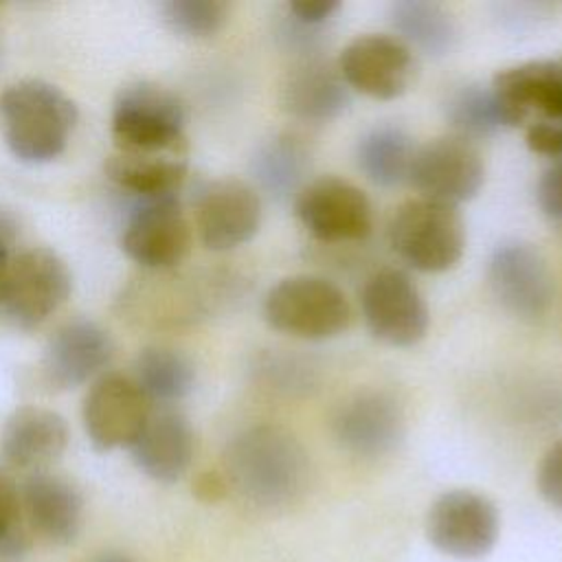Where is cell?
<instances>
[{"mask_svg": "<svg viewBox=\"0 0 562 562\" xmlns=\"http://www.w3.org/2000/svg\"><path fill=\"white\" fill-rule=\"evenodd\" d=\"M224 479L250 505L281 509L305 494L310 459L292 432L259 424L228 441L224 450Z\"/></svg>", "mask_w": 562, "mask_h": 562, "instance_id": "obj_1", "label": "cell"}, {"mask_svg": "<svg viewBox=\"0 0 562 562\" xmlns=\"http://www.w3.org/2000/svg\"><path fill=\"white\" fill-rule=\"evenodd\" d=\"M77 125L75 101L44 79H20L0 92V132L9 151L31 165L57 158Z\"/></svg>", "mask_w": 562, "mask_h": 562, "instance_id": "obj_2", "label": "cell"}, {"mask_svg": "<svg viewBox=\"0 0 562 562\" xmlns=\"http://www.w3.org/2000/svg\"><path fill=\"white\" fill-rule=\"evenodd\" d=\"M263 318L281 334L325 340L349 327L351 305L336 283L316 274H292L268 290Z\"/></svg>", "mask_w": 562, "mask_h": 562, "instance_id": "obj_3", "label": "cell"}, {"mask_svg": "<svg viewBox=\"0 0 562 562\" xmlns=\"http://www.w3.org/2000/svg\"><path fill=\"white\" fill-rule=\"evenodd\" d=\"M389 241L411 268L446 272L463 255L465 224L457 206L415 198L395 209L389 222Z\"/></svg>", "mask_w": 562, "mask_h": 562, "instance_id": "obj_4", "label": "cell"}, {"mask_svg": "<svg viewBox=\"0 0 562 562\" xmlns=\"http://www.w3.org/2000/svg\"><path fill=\"white\" fill-rule=\"evenodd\" d=\"M72 277L66 261L46 246L18 250L2 281L0 312L20 329H35L70 296Z\"/></svg>", "mask_w": 562, "mask_h": 562, "instance_id": "obj_5", "label": "cell"}, {"mask_svg": "<svg viewBox=\"0 0 562 562\" xmlns=\"http://www.w3.org/2000/svg\"><path fill=\"white\" fill-rule=\"evenodd\" d=\"M184 105L169 88L154 81L127 83L112 105L114 149H156L184 143Z\"/></svg>", "mask_w": 562, "mask_h": 562, "instance_id": "obj_6", "label": "cell"}, {"mask_svg": "<svg viewBox=\"0 0 562 562\" xmlns=\"http://www.w3.org/2000/svg\"><path fill=\"white\" fill-rule=\"evenodd\" d=\"M501 533L496 505L472 490H448L435 498L426 514V538L454 560L485 558Z\"/></svg>", "mask_w": 562, "mask_h": 562, "instance_id": "obj_7", "label": "cell"}, {"mask_svg": "<svg viewBox=\"0 0 562 562\" xmlns=\"http://www.w3.org/2000/svg\"><path fill=\"white\" fill-rule=\"evenodd\" d=\"M485 180V162L474 140L459 134L437 136L415 149L408 182L419 198L459 206L472 200Z\"/></svg>", "mask_w": 562, "mask_h": 562, "instance_id": "obj_8", "label": "cell"}, {"mask_svg": "<svg viewBox=\"0 0 562 562\" xmlns=\"http://www.w3.org/2000/svg\"><path fill=\"white\" fill-rule=\"evenodd\" d=\"M294 213L318 241H360L373 228V209L367 193L338 176L307 180L294 195Z\"/></svg>", "mask_w": 562, "mask_h": 562, "instance_id": "obj_9", "label": "cell"}, {"mask_svg": "<svg viewBox=\"0 0 562 562\" xmlns=\"http://www.w3.org/2000/svg\"><path fill=\"white\" fill-rule=\"evenodd\" d=\"M121 248L147 270L178 266L191 248V226L178 195L136 198L121 233Z\"/></svg>", "mask_w": 562, "mask_h": 562, "instance_id": "obj_10", "label": "cell"}, {"mask_svg": "<svg viewBox=\"0 0 562 562\" xmlns=\"http://www.w3.org/2000/svg\"><path fill=\"white\" fill-rule=\"evenodd\" d=\"M360 310L371 336L384 345L413 347L426 336V301L400 268H380L364 281Z\"/></svg>", "mask_w": 562, "mask_h": 562, "instance_id": "obj_11", "label": "cell"}, {"mask_svg": "<svg viewBox=\"0 0 562 562\" xmlns=\"http://www.w3.org/2000/svg\"><path fill=\"white\" fill-rule=\"evenodd\" d=\"M151 408V400L132 375L105 371L92 380L83 397V430L90 443L101 452L130 448Z\"/></svg>", "mask_w": 562, "mask_h": 562, "instance_id": "obj_12", "label": "cell"}, {"mask_svg": "<svg viewBox=\"0 0 562 562\" xmlns=\"http://www.w3.org/2000/svg\"><path fill=\"white\" fill-rule=\"evenodd\" d=\"M494 299L518 318H540L553 301V274L542 252L522 239L501 241L487 261Z\"/></svg>", "mask_w": 562, "mask_h": 562, "instance_id": "obj_13", "label": "cell"}, {"mask_svg": "<svg viewBox=\"0 0 562 562\" xmlns=\"http://www.w3.org/2000/svg\"><path fill=\"white\" fill-rule=\"evenodd\" d=\"M349 90L371 99H397L415 79V55L395 35L364 33L353 37L336 61Z\"/></svg>", "mask_w": 562, "mask_h": 562, "instance_id": "obj_14", "label": "cell"}, {"mask_svg": "<svg viewBox=\"0 0 562 562\" xmlns=\"http://www.w3.org/2000/svg\"><path fill=\"white\" fill-rule=\"evenodd\" d=\"M490 88L503 127H522L531 121L562 123V55L503 68Z\"/></svg>", "mask_w": 562, "mask_h": 562, "instance_id": "obj_15", "label": "cell"}, {"mask_svg": "<svg viewBox=\"0 0 562 562\" xmlns=\"http://www.w3.org/2000/svg\"><path fill=\"white\" fill-rule=\"evenodd\" d=\"M200 241L209 250H231L252 239L261 224V198L244 180L206 182L193 204Z\"/></svg>", "mask_w": 562, "mask_h": 562, "instance_id": "obj_16", "label": "cell"}, {"mask_svg": "<svg viewBox=\"0 0 562 562\" xmlns=\"http://www.w3.org/2000/svg\"><path fill=\"white\" fill-rule=\"evenodd\" d=\"M404 411L384 391H362L345 400L331 419L336 441L353 457L380 459L404 437Z\"/></svg>", "mask_w": 562, "mask_h": 562, "instance_id": "obj_17", "label": "cell"}, {"mask_svg": "<svg viewBox=\"0 0 562 562\" xmlns=\"http://www.w3.org/2000/svg\"><path fill=\"white\" fill-rule=\"evenodd\" d=\"M114 356L110 334L86 318H75L55 329L42 356V378L53 389H75L103 373Z\"/></svg>", "mask_w": 562, "mask_h": 562, "instance_id": "obj_18", "label": "cell"}, {"mask_svg": "<svg viewBox=\"0 0 562 562\" xmlns=\"http://www.w3.org/2000/svg\"><path fill=\"white\" fill-rule=\"evenodd\" d=\"M68 446L66 419L42 406L15 408L0 430V463L13 472H42Z\"/></svg>", "mask_w": 562, "mask_h": 562, "instance_id": "obj_19", "label": "cell"}, {"mask_svg": "<svg viewBox=\"0 0 562 562\" xmlns=\"http://www.w3.org/2000/svg\"><path fill=\"white\" fill-rule=\"evenodd\" d=\"M20 503L29 527L44 540L66 544L79 533L83 498L66 476L48 470L26 474L20 487Z\"/></svg>", "mask_w": 562, "mask_h": 562, "instance_id": "obj_20", "label": "cell"}, {"mask_svg": "<svg viewBox=\"0 0 562 562\" xmlns=\"http://www.w3.org/2000/svg\"><path fill=\"white\" fill-rule=\"evenodd\" d=\"M132 459L149 479L158 483L178 481L191 465L193 430L187 417L171 408H151L145 426L130 446Z\"/></svg>", "mask_w": 562, "mask_h": 562, "instance_id": "obj_21", "label": "cell"}, {"mask_svg": "<svg viewBox=\"0 0 562 562\" xmlns=\"http://www.w3.org/2000/svg\"><path fill=\"white\" fill-rule=\"evenodd\" d=\"M351 101L336 64L321 57H305L288 70L281 83V108L305 123H325L340 116Z\"/></svg>", "mask_w": 562, "mask_h": 562, "instance_id": "obj_22", "label": "cell"}, {"mask_svg": "<svg viewBox=\"0 0 562 562\" xmlns=\"http://www.w3.org/2000/svg\"><path fill=\"white\" fill-rule=\"evenodd\" d=\"M189 162L187 140L156 149H114L105 162L110 180L134 198L176 193Z\"/></svg>", "mask_w": 562, "mask_h": 562, "instance_id": "obj_23", "label": "cell"}, {"mask_svg": "<svg viewBox=\"0 0 562 562\" xmlns=\"http://www.w3.org/2000/svg\"><path fill=\"white\" fill-rule=\"evenodd\" d=\"M395 37L426 55H446L457 44V22L446 7L430 0H397L389 9Z\"/></svg>", "mask_w": 562, "mask_h": 562, "instance_id": "obj_24", "label": "cell"}, {"mask_svg": "<svg viewBox=\"0 0 562 562\" xmlns=\"http://www.w3.org/2000/svg\"><path fill=\"white\" fill-rule=\"evenodd\" d=\"M310 149L294 134H277L266 140L252 158V173L259 187L277 200L294 198L305 187Z\"/></svg>", "mask_w": 562, "mask_h": 562, "instance_id": "obj_25", "label": "cell"}, {"mask_svg": "<svg viewBox=\"0 0 562 562\" xmlns=\"http://www.w3.org/2000/svg\"><path fill=\"white\" fill-rule=\"evenodd\" d=\"M415 149L417 145L402 127L380 125L360 136L356 160L373 184L395 187L408 180Z\"/></svg>", "mask_w": 562, "mask_h": 562, "instance_id": "obj_26", "label": "cell"}, {"mask_svg": "<svg viewBox=\"0 0 562 562\" xmlns=\"http://www.w3.org/2000/svg\"><path fill=\"white\" fill-rule=\"evenodd\" d=\"M132 378L151 402H162V406H169L193 389L195 371L189 358L180 351L151 345L138 351Z\"/></svg>", "mask_w": 562, "mask_h": 562, "instance_id": "obj_27", "label": "cell"}, {"mask_svg": "<svg viewBox=\"0 0 562 562\" xmlns=\"http://www.w3.org/2000/svg\"><path fill=\"white\" fill-rule=\"evenodd\" d=\"M446 119L452 127V134L474 143L476 138L492 136L503 130L492 88L483 83H463L452 90L446 101Z\"/></svg>", "mask_w": 562, "mask_h": 562, "instance_id": "obj_28", "label": "cell"}, {"mask_svg": "<svg viewBox=\"0 0 562 562\" xmlns=\"http://www.w3.org/2000/svg\"><path fill=\"white\" fill-rule=\"evenodd\" d=\"M162 22L182 37H211L226 18L228 4L224 0H167L160 4Z\"/></svg>", "mask_w": 562, "mask_h": 562, "instance_id": "obj_29", "label": "cell"}, {"mask_svg": "<svg viewBox=\"0 0 562 562\" xmlns=\"http://www.w3.org/2000/svg\"><path fill=\"white\" fill-rule=\"evenodd\" d=\"M26 549V536L22 531V503L20 487L0 470V558H15Z\"/></svg>", "mask_w": 562, "mask_h": 562, "instance_id": "obj_30", "label": "cell"}, {"mask_svg": "<svg viewBox=\"0 0 562 562\" xmlns=\"http://www.w3.org/2000/svg\"><path fill=\"white\" fill-rule=\"evenodd\" d=\"M540 496L562 512V441H555L540 459L536 474Z\"/></svg>", "mask_w": 562, "mask_h": 562, "instance_id": "obj_31", "label": "cell"}, {"mask_svg": "<svg viewBox=\"0 0 562 562\" xmlns=\"http://www.w3.org/2000/svg\"><path fill=\"white\" fill-rule=\"evenodd\" d=\"M525 143L533 154L551 160L562 158V123L560 121H531L525 125Z\"/></svg>", "mask_w": 562, "mask_h": 562, "instance_id": "obj_32", "label": "cell"}, {"mask_svg": "<svg viewBox=\"0 0 562 562\" xmlns=\"http://www.w3.org/2000/svg\"><path fill=\"white\" fill-rule=\"evenodd\" d=\"M538 204L547 217L562 224V158L551 160L540 176Z\"/></svg>", "mask_w": 562, "mask_h": 562, "instance_id": "obj_33", "label": "cell"}, {"mask_svg": "<svg viewBox=\"0 0 562 562\" xmlns=\"http://www.w3.org/2000/svg\"><path fill=\"white\" fill-rule=\"evenodd\" d=\"M340 9L338 0H294L288 2L285 13L305 26H325V22Z\"/></svg>", "mask_w": 562, "mask_h": 562, "instance_id": "obj_34", "label": "cell"}, {"mask_svg": "<svg viewBox=\"0 0 562 562\" xmlns=\"http://www.w3.org/2000/svg\"><path fill=\"white\" fill-rule=\"evenodd\" d=\"M20 239V222L15 213L0 204V277L7 272L9 263L18 255Z\"/></svg>", "mask_w": 562, "mask_h": 562, "instance_id": "obj_35", "label": "cell"}, {"mask_svg": "<svg viewBox=\"0 0 562 562\" xmlns=\"http://www.w3.org/2000/svg\"><path fill=\"white\" fill-rule=\"evenodd\" d=\"M226 490H228V483L224 474H217V472H204L195 481V494L202 501H220L226 494Z\"/></svg>", "mask_w": 562, "mask_h": 562, "instance_id": "obj_36", "label": "cell"}, {"mask_svg": "<svg viewBox=\"0 0 562 562\" xmlns=\"http://www.w3.org/2000/svg\"><path fill=\"white\" fill-rule=\"evenodd\" d=\"M94 562H132V560H127V558H123V555H108V558H99V560H94Z\"/></svg>", "mask_w": 562, "mask_h": 562, "instance_id": "obj_37", "label": "cell"}, {"mask_svg": "<svg viewBox=\"0 0 562 562\" xmlns=\"http://www.w3.org/2000/svg\"><path fill=\"white\" fill-rule=\"evenodd\" d=\"M2 281H4V274L0 277V296H2Z\"/></svg>", "mask_w": 562, "mask_h": 562, "instance_id": "obj_38", "label": "cell"}]
</instances>
